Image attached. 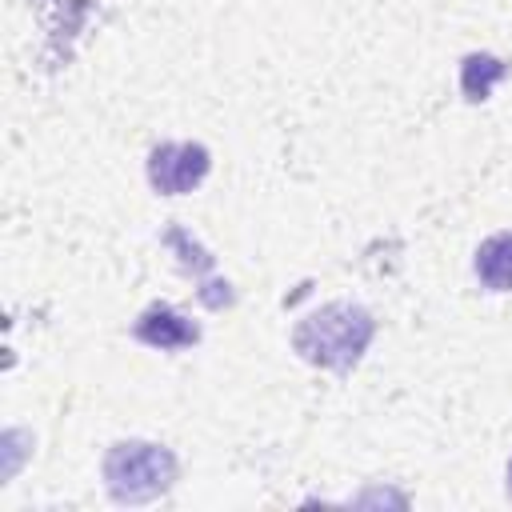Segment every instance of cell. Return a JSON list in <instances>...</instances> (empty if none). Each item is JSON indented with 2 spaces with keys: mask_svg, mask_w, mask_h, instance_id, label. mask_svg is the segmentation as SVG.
Here are the masks:
<instances>
[{
  "mask_svg": "<svg viewBox=\"0 0 512 512\" xmlns=\"http://www.w3.org/2000/svg\"><path fill=\"white\" fill-rule=\"evenodd\" d=\"M372 336H376V320L368 308L348 304V300H332V304L308 312L292 328V348L316 368L348 372L352 364H360Z\"/></svg>",
  "mask_w": 512,
  "mask_h": 512,
  "instance_id": "6da1fadb",
  "label": "cell"
},
{
  "mask_svg": "<svg viewBox=\"0 0 512 512\" xmlns=\"http://www.w3.org/2000/svg\"><path fill=\"white\" fill-rule=\"evenodd\" d=\"M176 480V456L148 440H120L104 456V484L116 504H148Z\"/></svg>",
  "mask_w": 512,
  "mask_h": 512,
  "instance_id": "7a4b0ae2",
  "label": "cell"
},
{
  "mask_svg": "<svg viewBox=\"0 0 512 512\" xmlns=\"http://www.w3.org/2000/svg\"><path fill=\"white\" fill-rule=\"evenodd\" d=\"M212 168V156L204 144L192 140H176V144H156L148 152V184L160 196H180L192 192Z\"/></svg>",
  "mask_w": 512,
  "mask_h": 512,
  "instance_id": "3957f363",
  "label": "cell"
},
{
  "mask_svg": "<svg viewBox=\"0 0 512 512\" xmlns=\"http://www.w3.org/2000/svg\"><path fill=\"white\" fill-rule=\"evenodd\" d=\"M132 336H136L140 344H152V348L172 352V348H192V344L200 340V328H196L188 316H180L172 304H148V308L136 316Z\"/></svg>",
  "mask_w": 512,
  "mask_h": 512,
  "instance_id": "277c9868",
  "label": "cell"
},
{
  "mask_svg": "<svg viewBox=\"0 0 512 512\" xmlns=\"http://www.w3.org/2000/svg\"><path fill=\"white\" fill-rule=\"evenodd\" d=\"M476 276L488 292H512V232H496L476 248Z\"/></svg>",
  "mask_w": 512,
  "mask_h": 512,
  "instance_id": "5b68a950",
  "label": "cell"
},
{
  "mask_svg": "<svg viewBox=\"0 0 512 512\" xmlns=\"http://www.w3.org/2000/svg\"><path fill=\"white\" fill-rule=\"evenodd\" d=\"M504 76H508V64H504L500 56L472 52V56H464V64H460V92H464L468 100H488L492 84L504 80Z\"/></svg>",
  "mask_w": 512,
  "mask_h": 512,
  "instance_id": "8992f818",
  "label": "cell"
},
{
  "mask_svg": "<svg viewBox=\"0 0 512 512\" xmlns=\"http://www.w3.org/2000/svg\"><path fill=\"white\" fill-rule=\"evenodd\" d=\"M508 492H512V460H508Z\"/></svg>",
  "mask_w": 512,
  "mask_h": 512,
  "instance_id": "52a82bcc",
  "label": "cell"
}]
</instances>
